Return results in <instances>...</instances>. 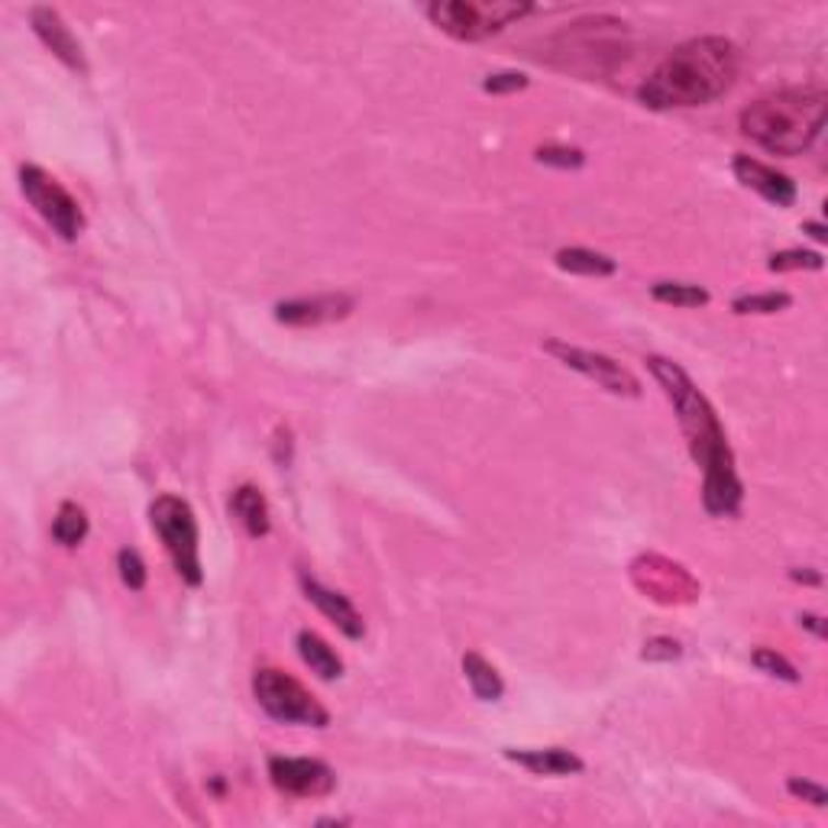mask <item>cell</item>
Listing matches in <instances>:
<instances>
[{"label": "cell", "mask_w": 828, "mask_h": 828, "mask_svg": "<svg viewBox=\"0 0 828 828\" xmlns=\"http://www.w3.org/2000/svg\"><path fill=\"white\" fill-rule=\"evenodd\" d=\"M117 570H121V579H124V586H129L133 592H139L143 586H146V564L139 560V554L136 551H121L117 554Z\"/></svg>", "instance_id": "cell-25"}, {"label": "cell", "mask_w": 828, "mask_h": 828, "mask_svg": "<svg viewBox=\"0 0 828 828\" xmlns=\"http://www.w3.org/2000/svg\"><path fill=\"white\" fill-rule=\"evenodd\" d=\"M353 311L350 295H315V298H295L275 305V320L288 327H318L330 320L347 318Z\"/></svg>", "instance_id": "cell-13"}, {"label": "cell", "mask_w": 828, "mask_h": 828, "mask_svg": "<svg viewBox=\"0 0 828 828\" xmlns=\"http://www.w3.org/2000/svg\"><path fill=\"white\" fill-rule=\"evenodd\" d=\"M463 673H466V683L473 690V696L483 702H499L506 696V683L499 677V670L476 650H469L463 657Z\"/></svg>", "instance_id": "cell-17"}, {"label": "cell", "mask_w": 828, "mask_h": 828, "mask_svg": "<svg viewBox=\"0 0 828 828\" xmlns=\"http://www.w3.org/2000/svg\"><path fill=\"white\" fill-rule=\"evenodd\" d=\"M544 350H547L554 360H560L564 366H570L579 376L599 383L605 392H612V395H628V398H637V395H640V383L635 379V373H628L622 363H615V360L605 356V353L582 350V347L564 343V340H547Z\"/></svg>", "instance_id": "cell-8"}, {"label": "cell", "mask_w": 828, "mask_h": 828, "mask_svg": "<svg viewBox=\"0 0 828 828\" xmlns=\"http://www.w3.org/2000/svg\"><path fill=\"white\" fill-rule=\"evenodd\" d=\"M650 295L663 305H673V308H702L708 305V292L700 288V285H690V282H657L650 288Z\"/></svg>", "instance_id": "cell-21"}, {"label": "cell", "mask_w": 828, "mask_h": 828, "mask_svg": "<svg viewBox=\"0 0 828 828\" xmlns=\"http://www.w3.org/2000/svg\"><path fill=\"white\" fill-rule=\"evenodd\" d=\"M149 521L159 541L166 544V554L175 564V574L182 576L192 589L204 582L201 570V547H197V518L192 506L179 496H159L149 506Z\"/></svg>", "instance_id": "cell-5"}, {"label": "cell", "mask_w": 828, "mask_h": 828, "mask_svg": "<svg viewBox=\"0 0 828 828\" xmlns=\"http://www.w3.org/2000/svg\"><path fill=\"white\" fill-rule=\"evenodd\" d=\"M506 758L518 767H524V770H531V773H537V776H570V773H579L586 767L567 748H541V751H514V748H509Z\"/></svg>", "instance_id": "cell-15"}, {"label": "cell", "mask_w": 828, "mask_h": 828, "mask_svg": "<svg viewBox=\"0 0 828 828\" xmlns=\"http://www.w3.org/2000/svg\"><path fill=\"white\" fill-rule=\"evenodd\" d=\"M557 265H560L564 272L586 275V279H605V275H615V269H619L615 259L596 253V250H582V247L560 250V253H557Z\"/></svg>", "instance_id": "cell-19"}, {"label": "cell", "mask_w": 828, "mask_h": 828, "mask_svg": "<svg viewBox=\"0 0 828 828\" xmlns=\"http://www.w3.org/2000/svg\"><path fill=\"white\" fill-rule=\"evenodd\" d=\"M20 192L36 207V214L63 237V240H78L84 230V214L81 204L65 192L63 185L39 166H23L20 169Z\"/></svg>", "instance_id": "cell-7"}, {"label": "cell", "mask_w": 828, "mask_h": 828, "mask_svg": "<svg viewBox=\"0 0 828 828\" xmlns=\"http://www.w3.org/2000/svg\"><path fill=\"white\" fill-rule=\"evenodd\" d=\"M786 790H790L793 796H799L803 803H813V806H819V809L828 803V793L819 783H809V780H799V776H790Z\"/></svg>", "instance_id": "cell-28"}, {"label": "cell", "mask_w": 828, "mask_h": 828, "mask_svg": "<svg viewBox=\"0 0 828 828\" xmlns=\"http://www.w3.org/2000/svg\"><path fill=\"white\" fill-rule=\"evenodd\" d=\"M680 657V644L670 637H654L644 644V660H677Z\"/></svg>", "instance_id": "cell-29"}, {"label": "cell", "mask_w": 828, "mask_h": 828, "mask_svg": "<svg viewBox=\"0 0 828 828\" xmlns=\"http://www.w3.org/2000/svg\"><path fill=\"white\" fill-rule=\"evenodd\" d=\"M793 305V298L786 292H764V295H745V298H735V315H776V311H786Z\"/></svg>", "instance_id": "cell-22"}, {"label": "cell", "mask_w": 828, "mask_h": 828, "mask_svg": "<svg viewBox=\"0 0 828 828\" xmlns=\"http://www.w3.org/2000/svg\"><path fill=\"white\" fill-rule=\"evenodd\" d=\"M272 786L295 799H320L337 790V773L315 758H269Z\"/></svg>", "instance_id": "cell-9"}, {"label": "cell", "mask_w": 828, "mask_h": 828, "mask_svg": "<svg viewBox=\"0 0 828 828\" xmlns=\"http://www.w3.org/2000/svg\"><path fill=\"white\" fill-rule=\"evenodd\" d=\"M751 660H755V667L758 670H764L770 677H776V680H786V683H799V673H796V667L783 657V654H776V650H767V647H758L755 654H751Z\"/></svg>", "instance_id": "cell-23"}, {"label": "cell", "mask_w": 828, "mask_h": 828, "mask_svg": "<svg viewBox=\"0 0 828 828\" xmlns=\"http://www.w3.org/2000/svg\"><path fill=\"white\" fill-rule=\"evenodd\" d=\"M253 696L259 708L282 725H308V728L330 725V712L311 696V690H305L292 673L279 667L256 670Z\"/></svg>", "instance_id": "cell-6"}, {"label": "cell", "mask_w": 828, "mask_h": 828, "mask_svg": "<svg viewBox=\"0 0 828 828\" xmlns=\"http://www.w3.org/2000/svg\"><path fill=\"white\" fill-rule=\"evenodd\" d=\"M790 576H793L796 582H813V586H819V582H823V576H819V574H806V570H803V574H799V570H793V574H790Z\"/></svg>", "instance_id": "cell-32"}, {"label": "cell", "mask_w": 828, "mask_h": 828, "mask_svg": "<svg viewBox=\"0 0 828 828\" xmlns=\"http://www.w3.org/2000/svg\"><path fill=\"white\" fill-rule=\"evenodd\" d=\"M30 23H33V33L43 39V46H46L59 63H65L71 71H78V75H88V63H84L81 43L75 39V33L68 30V23H65L59 10H53V7H33V10H30Z\"/></svg>", "instance_id": "cell-11"}, {"label": "cell", "mask_w": 828, "mask_h": 828, "mask_svg": "<svg viewBox=\"0 0 828 828\" xmlns=\"http://www.w3.org/2000/svg\"><path fill=\"white\" fill-rule=\"evenodd\" d=\"M302 589H305L308 602H315L320 615H324V619H330V622H333L343 635L353 637V640H360V637L366 635V622H363V615L353 609V602H350L347 596H340V592H333V589L320 586L318 579L308 574H302Z\"/></svg>", "instance_id": "cell-14"}, {"label": "cell", "mask_w": 828, "mask_h": 828, "mask_svg": "<svg viewBox=\"0 0 828 828\" xmlns=\"http://www.w3.org/2000/svg\"><path fill=\"white\" fill-rule=\"evenodd\" d=\"M537 162L544 166H557V169H579L586 162V156L570 146H541L537 149Z\"/></svg>", "instance_id": "cell-26"}, {"label": "cell", "mask_w": 828, "mask_h": 828, "mask_svg": "<svg viewBox=\"0 0 828 828\" xmlns=\"http://www.w3.org/2000/svg\"><path fill=\"white\" fill-rule=\"evenodd\" d=\"M230 514L243 524V531L250 537H265L272 521H269V506L265 496L256 486H240L230 499Z\"/></svg>", "instance_id": "cell-16"}, {"label": "cell", "mask_w": 828, "mask_h": 828, "mask_svg": "<svg viewBox=\"0 0 828 828\" xmlns=\"http://www.w3.org/2000/svg\"><path fill=\"white\" fill-rule=\"evenodd\" d=\"M799 622H803V628H809L813 635H826V625H823V619H816V615H799Z\"/></svg>", "instance_id": "cell-30"}, {"label": "cell", "mask_w": 828, "mask_h": 828, "mask_svg": "<svg viewBox=\"0 0 828 828\" xmlns=\"http://www.w3.org/2000/svg\"><path fill=\"white\" fill-rule=\"evenodd\" d=\"M88 537V514L75 502H63L53 518V541L63 547H78Z\"/></svg>", "instance_id": "cell-20"}, {"label": "cell", "mask_w": 828, "mask_h": 828, "mask_svg": "<svg viewBox=\"0 0 828 828\" xmlns=\"http://www.w3.org/2000/svg\"><path fill=\"white\" fill-rule=\"evenodd\" d=\"M806 234H809L813 240H819V243H826V240H828V234H826V227H823V224H806Z\"/></svg>", "instance_id": "cell-31"}, {"label": "cell", "mask_w": 828, "mask_h": 828, "mask_svg": "<svg viewBox=\"0 0 828 828\" xmlns=\"http://www.w3.org/2000/svg\"><path fill=\"white\" fill-rule=\"evenodd\" d=\"M731 169H735V179H738L745 189L758 192L764 201H770V204H776V207H793V204H796V182H793L790 175L776 172L773 166L758 162V159H751V156H735Z\"/></svg>", "instance_id": "cell-12"}, {"label": "cell", "mask_w": 828, "mask_h": 828, "mask_svg": "<svg viewBox=\"0 0 828 828\" xmlns=\"http://www.w3.org/2000/svg\"><path fill=\"white\" fill-rule=\"evenodd\" d=\"M741 53L725 36H696L677 46L637 88V101L650 111L700 107L722 98L738 78Z\"/></svg>", "instance_id": "cell-2"}, {"label": "cell", "mask_w": 828, "mask_h": 828, "mask_svg": "<svg viewBox=\"0 0 828 828\" xmlns=\"http://www.w3.org/2000/svg\"><path fill=\"white\" fill-rule=\"evenodd\" d=\"M521 88H528V75H521V71L489 75L483 81V91H489V94H506V91H521Z\"/></svg>", "instance_id": "cell-27"}, {"label": "cell", "mask_w": 828, "mask_h": 828, "mask_svg": "<svg viewBox=\"0 0 828 828\" xmlns=\"http://www.w3.org/2000/svg\"><path fill=\"white\" fill-rule=\"evenodd\" d=\"M298 654L302 660L311 667V673H318L320 680H337L343 677V660L337 657V650L315 632H302L298 635Z\"/></svg>", "instance_id": "cell-18"}, {"label": "cell", "mask_w": 828, "mask_h": 828, "mask_svg": "<svg viewBox=\"0 0 828 828\" xmlns=\"http://www.w3.org/2000/svg\"><path fill=\"white\" fill-rule=\"evenodd\" d=\"M635 582L657 602H690L696 596V582L683 567L663 557H640L635 567Z\"/></svg>", "instance_id": "cell-10"}, {"label": "cell", "mask_w": 828, "mask_h": 828, "mask_svg": "<svg viewBox=\"0 0 828 828\" xmlns=\"http://www.w3.org/2000/svg\"><path fill=\"white\" fill-rule=\"evenodd\" d=\"M647 370L654 373V379L660 383L663 395L670 398L677 421L687 434V444L693 460L702 466L705 483H702V506L715 518H731L741 509L745 499V486L738 479L735 469V453L728 446L725 428L712 408V401L702 395L696 383L687 376V370H680L677 363L663 360V356H647L644 360Z\"/></svg>", "instance_id": "cell-1"}, {"label": "cell", "mask_w": 828, "mask_h": 828, "mask_svg": "<svg viewBox=\"0 0 828 828\" xmlns=\"http://www.w3.org/2000/svg\"><path fill=\"white\" fill-rule=\"evenodd\" d=\"M828 94L823 88H780L758 98L738 117L741 133L773 156H803L826 129Z\"/></svg>", "instance_id": "cell-3"}, {"label": "cell", "mask_w": 828, "mask_h": 828, "mask_svg": "<svg viewBox=\"0 0 828 828\" xmlns=\"http://www.w3.org/2000/svg\"><path fill=\"white\" fill-rule=\"evenodd\" d=\"M534 7L524 0H434L428 16L446 36L463 43H479L502 33L514 20L528 16Z\"/></svg>", "instance_id": "cell-4"}, {"label": "cell", "mask_w": 828, "mask_h": 828, "mask_svg": "<svg viewBox=\"0 0 828 828\" xmlns=\"http://www.w3.org/2000/svg\"><path fill=\"white\" fill-rule=\"evenodd\" d=\"M767 265H770L773 272H796V269H813V272H819V269L826 265V259L819 253H809V250H783V253L770 256Z\"/></svg>", "instance_id": "cell-24"}]
</instances>
